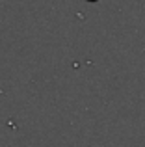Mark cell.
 Listing matches in <instances>:
<instances>
[{"mask_svg":"<svg viewBox=\"0 0 145 147\" xmlns=\"http://www.w3.org/2000/svg\"><path fill=\"white\" fill-rule=\"evenodd\" d=\"M87 2H95V0H87Z\"/></svg>","mask_w":145,"mask_h":147,"instance_id":"1","label":"cell"}]
</instances>
